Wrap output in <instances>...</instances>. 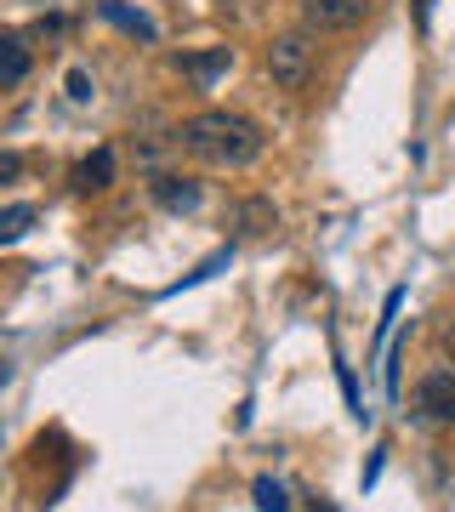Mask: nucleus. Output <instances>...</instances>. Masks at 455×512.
Instances as JSON below:
<instances>
[{
  "mask_svg": "<svg viewBox=\"0 0 455 512\" xmlns=\"http://www.w3.org/2000/svg\"><path fill=\"white\" fill-rule=\"evenodd\" d=\"M177 143L200 165H211V171H245V165L262 160L268 137H262V126H256L251 114L205 109V114H194V120H182Z\"/></svg>",
  "mask_w": 455,
  "mask_h": 512,
  "instance_id": "nucleus-1",
  "label": "nucleus"
},
{
  "mask_svg": "<svg viewBox=\"0 0 455 512\" xmlns=\"http://www.w3.org/2000/svg\"><path fill=\"white\" fill-rule=\"evenodd\" d=\"M313 74H319L313 29H285V35H273V46H268V80L279 86V92H308Z\"/></svg>",
  "mask_w": 455,
  "mask_h": 512,
  "instance_id": "nucleus-2",
  "label": "nucleus"
},
{
  "mask_svg": "<svg viewBox=\"0 0 455 512\" xmlns=\"http://www.w3.org/2000/svg\"><path fill=\"white\" fill-rule=\"evenodd\" d=\"M410 416L421 427H455V365H438L421 376L410 393Z\"/></svg>",
  "mask_w": 455,
  "mask_h": 512,
  "instance_id": "nucleus-3",
  "label": "nucleus"
},
{
  "mask_svg": "<svg viewBox=\"0 0 455 512\" xmlns=\"http://www.w3.org/2000/svg\"><path fill=\"white\" fill-rule=\"evenodd\" d=\"M296 12H302V29L336 35V29H353L364 18V0H296Z\"/></svg>",
  "mask_w": 455,
  "mask_h": 512,
  "instance_id": "nucleus-4",
  "label": "nucleus"
},
{
  "mask_svg": "<svg viewBox=\"0 0 455 512\" xmlns=\"http://www.w3.org/2000/svg\"><path fill=\"white\" fill-rule=\"evenodd\" d=\"M171 69L182 74V80H194V86H217L222 74L234 69V46H211V52H177L171 57Z\"/></svg>",
  "mask_w": 455,
  "mask_h": 512,
  "instance_id": "nucleus-5",
  "label": "nucleus"
},
{
  "mask_svg": "<svg viewBox=\"0 0 455 512\" xmlns=\"http://www.w3.org/2000/svg\"><path fill=\"white\" fill-rule=\"evenodd\" d=\"M148 194H154V205H160V211H171V217L200 211V183H194V177H177V171H154Z\"/></svg>",
  "mask_w": 455,
  "mask_h": 512,
  "instance_id": "nucleus-6",
  "label": "nucleus"
},
{
  "mask_svg": "<svg viewBox=\"0 0 455 512\" xmlns=\"http://www.w3.org/2000/svg\"><path fill=\"white\" fill-rule=\"evenodd\" d=\"M23 80H29V40L23 35H0V86L18 92Z\"/></svg>",
  "mask_w": 455,
  "mask_h": 512,
  "instance_id": "nucleus-7",
  "label": "nucleus"
},
{
  "mask_svg": "<svg viewBox=\"0 0 455 512\" xmlns=\"http://www.w3.org/2000/svg\"><path fill=\"white\" fill-rule=\"evenodd\" d=\"M109 183H114V148H97V154H86L74 165V188L80 194H103Z\"/></svg>",
  "mask_w": 455,
  "mask_h": 512,
  "instance_id": "nucleus-8",
  "label": "nucleus"
},
{
  "mask_svg": "<svg viewBox=\"0 0 455 512\" xmlns=\"http://www.w3.org/2000/svg\"><path fill=\"white\" fill-rule=\"evenodd\" d=\"M228 222L239 234H268V228H279V211H273V200H239L228 211Z\"/></svg>",
  "mask_w": 455,
  "mask_h": 512,
  "instance_id": "nucleus-9",
  "label": "nucleus"
},
{
  "mask_svg": "<svg viewBox=\"0 0 455 512\" xmlns=\"http://www.w3.org/2000/svg\"><path fill=\"white\" fill-rule=\"evenodd\" d=\"M97 12L114 23V29H126L131 40H160V29H154V18H143V12H131V6H120V0H97Z\"/></svg>",
  "mask_w": 455,
  "mask_h": 512,
  "instance_id": "nucleus-10",
  "label": "nucleus"
},
{
  "mask_svg": "<svg viewBox=\"0 0 455 512\" xmlns=\"http://www.w3.org/2000/svg\"><path fill=\"white\" fill-rule=\"evenodd\" d=\"M35 205L29 200H18V205H6V211H0V245H18L23 234H29V228H35Z\"/></svg>",
  "mask_w": 455,
  "mask_h": 512,
  "instance_id": "nucleus-11",
  "label": "nucleus"
},
{
  "mask_svg": "<svg viewBox=\"0 0 455 512\" xmlns=\"http://www.w3.org/2000/svg\"><path fill=\"white\" fill-rule=\"evenodd\" d=\"M251 495H256V507H262V512H291V495H285V484H279V478H268V473L251 484Z\"/></svg>",
  "mask_w": 455,
  "mask_h": 512,
  "instance_id": "nucleus-12",
  "label": "nucleus"
},
{
  "mask_svg": "<svg viewBox=\"0 0 455 512\" xmlns=\"http://www.w3.org/2000/svg\"><path fill=\"white\" fill-rule=\"evenodd\" d=\"M399 308H404V285H399V291H387V302H382V325H376V348H382L387 336H393V319H399Z\"/></svg>",
  "mask_w": 455,
  "mask_h": 512,
  "instance_id": "nucleus-13",
  "label": "nucleus"
},
{
  "mask_svg": "<svg viewBox=\"0 0 455 512\" xmlns=\"http://www.w3.org/2000/svg\"><path fill=\"white\" fill-rule=\"evenodd\" d=\"M399 365H404V342H393V348H387V365H382V387H387V399H399Z\"/></svg>",
  "mask_w": 455,
  "mask_h": 512,
  "instance_id": "nucleus-14",
  "label": "nucleus"
},
{
  "mask_svg": "<svg viewBox=\"0 0 455 512\" xmlns=\"http://www.w3.org/2000/svg\"><path fill=\"white\" fill-rule=\"evenodd\" d=\"M97 97V80L86 69H69V103H91Z\"/></svg>",
  "mask_w": 455,
  "mask_h": 512,
  "instance_id": "nucleus-15",
  "label": "nucleus"
},
{
  "mask_svg": "<svg viewBox=\"0 0 455 512\" xmlns=\"http://www.w3.org/2000/svg\"><path fill=\"white\" fill-rule=\"evenodd\" d=\"M217 12H222V18H251L256 0H217Z\"/></svg>",
  "mask_w": 455,
  "mask_h": 512,
  "instance_id": "nucleus-16",
  "label": "nucleus"
},
{
  "mask_svg": "<svg viewBox=\"0 0 455 512\" xmlns=\"http://www.w3.org/2000/svg\"><path fill=\"white\" fill-rule=\"evenodd\" d=\"M18 171H23V160L6 148V154H0V183H18Z\"/></svg>",
  "mask_w": 455,
  "mask_h": 512,
  "instance_id": "nucleus-17",
  "label": "nucleus"
},
{
  "mask_svg": "<svg viewBox=\"0 0 455 512\" xmlns=\"http://www.w3.org/2000/svg\"><path fill=\"white\" fill-rule=\"evenodd\" d=\"M35 35H40V40H52V35H63V18H40V23H35Z\"/></svg>",
  "mask_w": 455,
  "mask_h": 512,
  "instance_id": "nucleus-18",
  "label": "nucleus"
}]
</instances>
